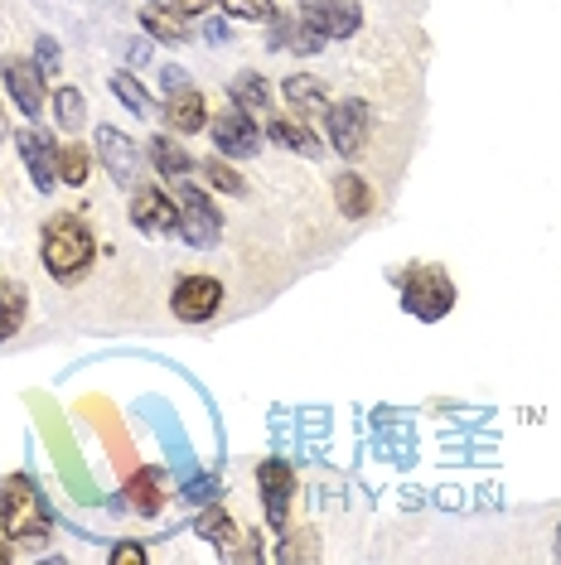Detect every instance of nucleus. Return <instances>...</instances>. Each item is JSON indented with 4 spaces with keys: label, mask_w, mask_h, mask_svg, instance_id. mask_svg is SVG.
Masks as SVG:
<instances>
[{
    "label": "nucleus",
    "mask_w": 561,
    "mask_h": 565,
    "mask_svg": "<svg viewBox=\"0 0 561 565\" xmlns=\"http://www.w3.org/2000/svg\"><path fill=\"white\" fill-rule=\"evenodd\" d=\"M199 536H203V542H213L219 551H237V542H242L237 522L227 518V512H219V508H209V512L199 518Z\"/></svg>",
    "instance_id": "412c9836"
},
{
    "label": "nucleus",
    "mask_w": 561,
    "mask_h": 565,
    "mask_svg": "<svg viewBox=\"0 0 561 565\" xmlns=\"http://www.w3.org/2000/svg\"><path fill=\"white\" fill-rule=\"evenodd\" d=\"M300 20L320 40H349V34H359V6H349V0H305Z\"/></svg>",
    "instance_id": "6e6552de"
},
{
    "label": "nucleus",
    "mask_w": 561,
    "mask_h": 565,
    "mask_svg": "<svg viewBox=\"0 0 561 565\" xmlns=\"http://www.w3.org/2000/svg\"><path fill=\"white\" fill-rule=\"evenodd\" d=\"M257 488H262L266 522L280 532V526H286V512H290V493H296V473H290V465H280V459H266L257 469Z\"/></svg>",
    "instance_id": "9d476101"
},
{
    "label": "nucleus",
    "mask_w": 561,
    "mask_h": 565,
    "mask_svg": "<svg viewBox=\"0 0 561 565\" xmlns=\"http://www.w3.org/2000/svg\"><path fill=\"white\" fill-rule=\"evenodd\" d=\"M213 146L223 150V156H257L262 150V131H257V121L247 117V107H227L219 121H213Z\"/></svg>",
    "instance_id": "1a4fd4ad"
},
{
    "label": "nucleus",
    "mask_w": 561,
    "mask_h": 565,
    "mask_svg": "<svg viewBox=\"0 0 561 565\" xmlns=\"http://www.w3.org/2000/svg\"><path fill=\"white\" fill-rule=\"evenodd\" d=\"M272 30H276L272 40H276V44H286V49H296V54H315V49L325 44L320 34H315L300 15H280V20H272Z\"/></svg>",
    "instance_id": "aec40b11"
},
{
    "label": "nucleus",
    "mask_w": 561,
    "mask_h": 565,
    "mask_svg": "<svg viewBox=\"0 0 561 565\" xmlns=\"http://www.w3.org/2000/svg\"><path fill=\"white\" fill-rule=\"evenodd\" d=\"M0 83L15 97V107L24 117H40L44 111V68L34 58H6L0 63Z\"/></svg>",
    "instance_id": "0eeeda50"
},
{
    "label": "nucleus",
    "mask_w": 561,
    "mask_h": 565,
    "mask_svg": "<svg viewBox=\"0 0 561 565\" xmlns=\"http://www.w3.org/2000/svg\"><path fill=\"white\" fill-rule=\"evenodd\" d=\"M203 179H209L213 189H223V194H242V174L227 160H209L203 164Z\"/></svg>",
    "instance_id": "c85d7f7f"
},
{
    "label": "nucleus",
    "mask_w": 561,
    "mask_h": 565,
    "mask_svg": "<svg viewBox=\"0 0 561 565\" xmlns=\"http://www.w3.org/2000/svg\"><path fill=\"white\" fill-rule=\"evenodd\" d=\"M160 83H165V93H184V87H189L180 68H165V73H160Z\"/></svg>",
    "instance_id": "473e14b6"
},
{
    "label": "nucleus",
    "mask_w": 561,
    "mask_h": 565,
    "mask_svg": "<svg viewBox=\"0 0 561 565\" xmlns=\"http://www.w3.org/2000/svg\"><path fill=\"white\" fill-rule=\"evenodd\" d=\"M54 117H59L63 131H83L87 111H83V93H78V87H59V93H54Z\"/></svg>",
    "instance_id": "a878e982"
},
{
    "label": "nucleus",
    "mask_w": 561,
    "mask_h": 565,
    "mask_svg": "<svg viewBox=\"0 0 561 565\" xmlns=\"http://www.w3.org/2000/svg\"><path fill=\"white\" fill-rule=\"evenodd\" d=\"M140 24H146L150 34H156V40H165V44H184L189 40V30L174 15H165V10H156V6H146L140 10Z\"/></svg>",
    "instance_id": "393cba45"
},
{
    "label": "nucleus",
    "mask_w": 561,
    "mask_h": 565,
    "mask_svg": "<svg viewBox=\"0 0 561 565\" xmlns=\"http://www.w3.org/2000/svg\"><path fill=\"white\" fill-rule=\"evenodd\" d=\"M325 117H329V146H335L343 160H353V156H359V150L368 146V131H373L368 102L343 97V102H335V107L325 111Z\"/></svg>",
    "instance_id": "20e7f679"
},
{
    "label": "nucleus",
    "mask_w": 561,
    "mask_h": 565,
    "mask_svg": "<svg viewBox=\"0 0 561 565\" xmlns=\"http://www.w3.org/2000/svg\"><path fill=\"white\" fill-rule=\"evenodd\" d=\"M266 136H272L276 140V146H286V150H296V156H320V136H315L310 131V126H300V121H272V126H266Z\"/></svg>",
    "instance_id": "6ab92c4d"
},
{
    "label": "nucleus",
    "mask_w": 561,
    "mask_h": 565,
    "mask_svg": "<svg viewBox=\"0 0 561 565\" xmlns=\"http://www.w3.org/2000/svg\"><path fill=\"white\" fill-rule=\"evenodd\" d=\"M174 10H184V15H203V10L213 6V0H170Z\"/></svg>",
    "instance_id": "72a5a7b5"
},
{
    "label": "nucleus",
    "mask_w": 561,
    "mask_h": 565,
    "mask_svg": "<svg viewBox=\"0 0 561 565\" xmlns=\"http://www.w3.org/2000/svg\"><path fill=\"white\" fill-rule=\"evenodd\" d=\"M10 561V536H6V542H0V565H6Z\"/></svg>",
    "instance_id": "f704fd0d"
},
{
    "label": "nucleus",
    "mask_w": 561,
    "mask_h": 565,
    "mask_svg": "<svg viewBox=\"0 0 561 565\" xmlns=\"http://www.w3.org/2000/svg\"><path fill=\"white\" fill-rule=\"evenodd\" d=\"M126 508L140 512V518H156L165 508V473L160 469H136L126 479Z\"/></svg>",
    "instance_id": "4468645a"
},
{
    "label": "nucleus",
    "mask_w": 561,
    "mask_h": 565,
    "mask_svg": "<svg viewBox=\"0 0 561 565\" xmlns=\"http://www.w3.org/2000/svg\"><path fill=\"white\" fill-rule=\"evenodd\" d=\"M97 156L102 164H107V174L117 179V184H136V174H140V156H136V146L126 140L117 126H97Z\"/></svg>",
    "instance_id": "ddd939ff"
},
{
    "label": "nucleus",
    "mask_w": 561,
    "mask_h": 565,
    "mask_svg": "<svg viewBox=\"0 0 561 565\" xmlns=\"http://www.w3.org/2000/svg\"><path fill=\"white\" fill-rule=\"evenodd\" d=\"M59 58H63V54H59L54 40H40V44H34V63H40L44 73H59Z\"/></svg>",
    "instance_id": "c756f323"
},
{
    "label": "nucleus",
    "mask_w": 561,
    "mask_h": 565,
    "mask_svg": "<svg viewBox=\"0 0 561 565\" xmlns=\"http://www.w3.org/2000/svg\"><path fill=\"white\" fill-rule=\"evenodd\" d=\"M131 223L140 233H180V209H174V199L165 194V189H136L131 199Z\"/></svg>",
    "instance_id": "f8f14e48"
},
{
    "label": "nucleus",
    "mask_w": 561,
    "mask_h": 565,
    "mask_svg": "<svg viewBox=\"0 0 561 565\" xmlns=\"http://www.w3.org/2000/svg\"><path fill=\"white\" fill-rule=\"evenodd\" d=\"M402 305L416 319L436 324V319H445V315H451V305H455L451 276H445L441 266H412V271L402 276Z\"/></svg>",
    "instance_id": "7ed1b4c3"
},
{
    "label": "nucleus",
    "mask_w": 561,
    "mask_h": 565,
    "mask_svg": "<svg viewBox=\"0 0 561 565\" xmlns=\"http://www.w3.org/2000/svg\"><path fill=\"white\" fill-rule=\"evenodd\" d=\"M87 174H93L87 146H59V184H87Z\"/></svg>",
    "instance_id": "b1692460"
},
{
    "label": "nucleus",
    "mask_w": 561,
    "mask_h": 565,
    "mask_svg": "<svg viewBox=\"0 0 561 565\" xmlns=\"http://www.w3.org/2000/svg\"><path fill=\"white\" fill-rule=\"evenodd\" d=\"M233 20H272L276 15V0H219Z\"/></svg>",
    "instance_id": "cd10ccee"
},
{
    "label": "nucleus",
    "mask_w": 561,
    "mask_h": 565,
    "mask_svg": "<svg viewBox=\"0 0 561 565\" xmlns=\"http://www.w3.org/2000/svg\"><path fill=\"white\" fill-rule=\"evenodd\" d=\"M150 164H156V170H160L165 179H184L189 170H194V160H189L184 150L174 146V140H165V136L150 140Z\"/></svg>",
    "instance_id": "4be33fe9"
},
{
    "label": "nucleus",
    "mask_w": 561,
    "mask_h": 565,
    "mask_svg": "<svg viewBox=\"0 0 561 565\" xmlns=\"http://www.w3.org/2000/svg\"><path fill=\"white\" fill-rule=\"evenodd\" d=\"M219 305H223V280L213 276H184L170 295V310L180 324H209L219 315Z\"/></svg>",
    "instance_id": "39448f33"
},
{
    "label": "nucleus",
    "mask_w": 561,
    "mask_h": 565,
    "mask_svg": "<svg viewBox=\"0 0 561 565\" xmlns=\"http://www.w3.org/2000/svg\"><path fill=\"white\" fill-rule=\"evenodd\" d=\"M557 551H561V536H557Z\"/></svg>",
    "instance_id": "c9c22d12"
},
{
    "label": "nucleus",
    "mask_w": 561,
    "mask_h": 565,
    "mask_svg": "<svg viewBox=\"0 0 561 565\" xmlns=\"http://www.w3.org/2000/svg\"><path fill=\"white\" fill-rule=\"evenodd\" d=\"M213 493H219V483H213L209 473H203V479H194V483L184 488V498H189V503H213Z\"/></svg>",
    "instance_id": "2f4dec72"
},
{
    "label": "nucleus",
    "mask_w": 561,
    "mask_h": 565,
    "mask_svg": "<svg viewBox=\"0 0 561 565\" xmlns=\"http://www.w3.org/2000/svg\"><path fill=\"white\" fill-rule=\"evenodd\" d=\"M219 233H223L219 209L203 199V189L184 184V189H180V237L189 242V247L203 252V247H213V242H219Z\"/></svg>",
    "instance_id": "423d86ee"
},
{
    "label": "nucleus",
    "mask_w": 561,
    "mask_h": 565,
    "mask_svg": "<svg viewBox=\"0 0 561 565\" xmlns=\"http://www.w3.org/2000/svg\"><path fill=\"white\" fill-rule=\"evenodd\" d=\"M165 121L184 136L203 131V121H209V102H203V93H194V87H184V93H174L170 102H165Z\"/></svg>",
    "instance_id": "2eb2a0df"
},
{
    "label": "nucleus",
    "mask_w": 561,
    "mask_h": 565,
    "mask_svg": "<svg viewBox=\"0 0 561 565\" xmlns=\"http://www.w3.org/2000/svg\"><path fill=\"white\" fill-rule=\"evenodd\" d=\"M335 203H339L343 217H368V213H373V189H368L363 174L349 170V174L335 179Z\"/></svg>",
    "instance_id": "a211bd4d"
},
{
    "label": "nucleus",
    "mask_w": 561,
    "mask_h": 565,
    "mask_svg": "<svg viewBox=\"0 0 561 565\" xmlns=\"http://www.w3.org/2000/svg\"><path fill=\"white\" fill-rule=\"evenodd\" d=\"M112 565H146V546H136V542L112 546Z\"/></svg>",
    "instance_id": "7c9ffc66"
},
{
    "label": "nucleus",
    "mask_w": 561,
    "mask_h": 565,
    "mask_svg": "<svg viewBox=\"0 0 561 565\" xmlns=\"http://www.w3.org/2000/svg\"><path fill=\"white\" fill-rule=\"evenodd\" d=\"M93 252H97V242H93V233H87V223L78 213H59V217H49L44 223L40 256H44V266H49V276L54 280L83 276L87 266H93Z\"/></svg>",
    "instance_id": "f257e3e1"
},
{
    "label": "nucleus",
    "mask_w": 561,
    "mask_h": 565,
    "mask_svg": "<svg viewBox=\"0 0 561 565\" xmlns=\"http://www.w3.org/2000/svg\"><path fill=\"white\" fill-rule=\"evenodd\" d=\"M286 102L300 111V117H320V111H329V93H325V83L315 78V73H296V78H286Z\"/></svg>",
    "instance_id": "dca6fc26"
},
{
    "label": "nucleus",
    "mask_w": 561,
    "mask_h": 565,
    "mask_svg": "<svg viewBox=\"0 0 561 565\" xmlns=\"http://www.w3.org/2000/svg\"><path fill=\"white\" fill-rule=\"evenodd\" d=\"M0 526H6L10 542H34V536H44L54 526L44 493L34 488L30 473H15V479L0 483Z\"/></svg>",
    "instance_id": "f03ea898"
},
{
    "label": "nucleus",
    "mask_w": 561,
    "mask_h": 565,
    "mask_svg": "<svg viewBox=\"0 0 561 565\" xmlns=\"http://www.w3.org/2000/svg\"><path fill=\"white\" fill-rule=\"evenodd\" d=\"M15 150H20V160H24V170H30V179H34V189H54L59 184V150H54V140L49 136H40V131H15Z\"/></svg>",
    "instance_id": "9b49d317"
},
{
    "label": "nucleus",
    "mask_w": 561,
    "mask_h": 565,
    "mask_svg": "<svg viewBox=\"0 0 561 565\" xmlns=\"http://www.w3.org/2000/svg\"><path fill=\"white\" fill-rule=\"evenodd\" d=\"M112 93H117V97L126 102V107L136 111V117H146V111H150V93L131 78V73H117V78H112Z\"/></svg>",
    "instance_id": "bb28decb"
},
{
    "label": "nucleus",
    "mask_w": 561,
    "mask_h": 565,
    "mask_svg": "<svg viewBox=\"0 0 561 565\" xmlns=\"http://www.w3.org/2000/svg\"><path fill=\"white\" fill-rule=\"evenodd\" d=\"M227 93H233V102L247 111L272 107V87H266V78H257V73H237V78L227 83Z\"/></svg>",
    "instance_id": "5701e85b"
},
{
    "label": "nucleus",
    "mask_w": 561,
    "mask_h": 565,
    "mask_svg": "<svg viewBox=\"0 0 561 565\" xmlns=\"http://www.w3.org/2000/svg\"><path fill=\"white\" fill-rule=\"evenodd\" d=\"M24 310H30V290H24V280H0V343L20 333Z\"/></svg>",
    "instance_id": "f3484780"
}]
</instances>
